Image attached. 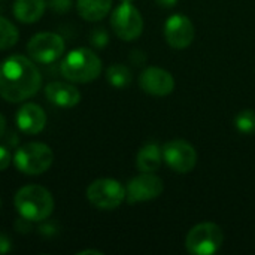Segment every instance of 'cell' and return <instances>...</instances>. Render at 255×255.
Masks as SVG:
<instances>
[{"label":"cell","mask_w":255,"mask_h":255,"mask_svg":"<svg viewBox=\"0 0 255 255\" xmlns=\"http://www.w3.org/2000/svg\"><path fill=\"white\" fill-rule=\"evenodd\" d=\"M12 161L21 173L37 176L52 166L54 152L46 143L28 142L16 148Z\"/></svg>","instance_id":"obj_4"},{"label":"cell","mask_w":255,"mask_h":255,"mask_svg":"<svg viewBox=\"0 0 255 255\" xmlns=\"http://www.w3.org/2000/svg\"><path fill=\"white\" fill-rule=\"evenodd\" d=\"M12 158H13V155L10 154V151L7 149V146L0 145V172L9 167Z\"/></svg>","instance_id":"obj_23"},{"label":"cell","mask_w":255,"mask_h":255,"mask_svg":"<svg viewBox=\"0 0 255 255\" xmlns=\"http://www.w3.org/2000/svg\"><path fill=\"white\" fill-rule=\"evenodd\" d=\"M87 254H93V255H103L102 251H97V250H84V251H79L78 255H87Z\"/></svg>","instance_id":"obj_30"},{"label":"cell","mask_w":255,"mask_h":255,"mask_svg":"<svg viewBox=\"0 0 255 255\" xmlns=\"http://www.w3.org/2000/svg\"><path fill=\"white\" fill-rule=\"evenodd\" d=\"M46 6V0H15L12 12L19 22L33 24L43 16Z\"/></svg>","instance_id":"obj_15"},{"label":"cell","mask_w":255,"mask_h":255,"mask_svg":"<svg viewBox=\"0 0 255 255\" xmlns=\"http://www.w3.org/2000/svg\"><path fill=\"white\" fill-rule=\"evenodd\" d=\"M164 190L163 181L154 173H142L128 181L126 187V200L128 203L149 202L161 196Z\"/></svg>","instance_id":"obj_10"},{"label":"cell","mask_w":255,"mask_h":255,"mask_svg":"<svg viewBox=\"0 0 255 255\" xmlns=\"http://www.w3.org/2000/svg\"><path fill=\"white\" fill-rule=\"evenodd\" d=\"M0 208H1V200H0Z\"/></svg>","instance_id":"obj_32"},{"label":"cell","mask_w":255,"mask_h":255,"mask_svg":"<svg viewBox=\"0 0 255 255\" xmlns=\"http://www.w3.org/2000/svg\"><path fill=\"white\" fill-rule=\"evenodd\" d=\"M106 79L115 88H126V87H128L131 84L133 73H131V70L126 64L115 63V64H111L108 67Z\"/></svg>","instance_id":"obj_18"},{"label":"cell","mask_w":255,"mask_h":255,"mask_svg":"<svg viewBox=\"0 0 255 255\" xmlns=\"http://www.w3.org/2000/svg\"><path fill=\"white\" fill-rule=\"evenodd\" d=\"M43 223V221H42ZM39 232H40V235H43V236H54L58 230H57V227H55V224H52V223H43L40 227H39Z\"/></svg>","instance_id":"obj_25"},{"label":"cell","mask_w":255,"mask_h":255,"mask_svg":"<svg viewBox=\"0 0 255 255\" xmlns=\"http://www.w3.org/2000/svg\"><path fill=\"white\" fill-rule=\"evenodd\" d=\"M121 1H126V3H133L134 0H121Z\"/></svg>","instance_id":"obj_31"},{"label":"cell","mask_w":255,"mask_h":255,"mask_svg":"<svg viewBox=\"0 0 255 255\" xmlns=\"http://www.w3.org/2000/svg\"><path fill=\"white\" fill-rule=\"evenodd\" d=\"M87 199L100 211H114L126 200V187L117 179L100 178L88 185Z\"/></svg>","instance_id":"obj_5"},{"label":"cell","mask_w":255,"mask_h":255,"mask_svg":"<svg viewBox=\"0 0 255 255\" xmlns=\"http://www.w3.org/2000/svg\"><path fill=\"white\" fill-rule=\"evenodd\" d=\"M4 131H6V118L0 114V137H3Z\"/></svg>","instance_id":"obj_29"},{"label":"cell","mask_w":255,"mask_h":255,"mask_svg":"<svg viewBox=\"0 0 255 255\" xmlns=\"http://www.w3.org/2000/svg\"><path fill=\"white\" fill-rule=\"evenodd\" d=\"M42 87V75L34 61L25 55H10L0 63V97L9 103H21L33 97Z\"/></svg>","instance_id":"obj_1"},{"label":"cell","mask_w":255,"mask_h":255,"mask_svg":"<svg viewBox=\"0 0 255 255\" xmlns=\"http://www.w3.org/2000/svg\"><path fill=\"white\" fill-rule=\"evenodd\" d=\"M223 241V230L217 224L200 223L188 232L185 238V247L190 254L212 255L221 248Z\"/></svg>","instance_id":"obj_6"},{"label":"cell","mask_w":255,"mask_h":255,"mask_svg":"<svg viewBox=\"0 0 255 255\" xmlns=\"http://www.w3.org/2000/svg\"><path fill=\"white\" fill-rule=\"evenodd\" d=\"M78 13L85 21H100L112 9V0H76Z\"/></svg>","instance_id":"obj_17"},{"label":"cell","mask_w":255,"mask_h":255,"mask_svg":"<svg viewBox=\"0 0 255 255\" xmlns=\"http://www.w3.org/2000/svg\"><path fill=\"white\" fill-rule=\"evenodd\" d=\"M19 39V31L15 27L13 22H10L7 18L0 16V49H9L12 48Z\"/></svg>","instance_id":"obj_19"},{"label":"cell","mask_w":255,"mask_h":255,"mask_svg":"<svg viewBox=\"0 0 255 255\" xmlns=\"http://www.w3.org/2000/svg\"><path fill=\"white\" fill-rule=\"evenodd\" d=\"M155 3H157L158 6H161V7H166V9H169V7H173V6H176L178 0H155Z\"/></svg>","instance_id":"obj_27"},{"label":"cell","mask_w":255,"mask_h":255,"mask_svg":"<svg viewBox=\"0 0 255 255\" xmlns=\"http://www.w3.org/2000/svg\"><path fill=\"white\" fill-rule=\"evenodd\" d=\"M15 229H16V232H19V233H28V232L31 230V221H28V220L19 217V218L16 220V223H15Z\"/></svg>","instance_id":"obj_24"},{"label":"cell","mask_w":255,"mask_h":255,"mask_svg":"<svg viewBox=\"0 0 255 255\" xmlns=\"http://www.w3.org/2000/svg\"><path fill=\"white\" fill-rule=\"evenodd\" d=\"M142 54V51H133L131 55H130V60L134 61L136 64H140L142 61H145V58H139V55Z\"/></svg>","instance_id":"obj_28"},{"label":"cell","mask_w":255,"mask_h":255,"mask_svg":"<svg viewBox=\"0 0 255 255\" xmlns=\"http://www.w3.org/2000/svg\"><path fill=\"white\" fill-rule=\"evenodd\" d=\"M163 160L176 173H188L197 164V152L194 146L182 139L170 140L163 146Z\"/></svg>","instance_id":"obj_9"},{"label":"cell","mask_w":255,"mask_h":255,"mask_svg":"<svg viewBox=\"0 0 255 255\" xmlns=\"http://www.w3.org/2000/svg\"><path fill=\"white\" fill-rule=\"evenodd\" d=\"M235 126L239 133L253 136L255 134V111L245 109L235 117Z\"/></svg>","instance_id":"obj_20"},{"label":"cell","mask_w":255,"mask_h":255,"mask_svg":"<svg viewBox=\"0 0 255 255\" xmlns=\"http://www.w3.org/2000/svg\"><path fill=\"white\" fill-rule=\"evenodd\" d=\"M66 49L64 39L58 33L42 31L34 34L27 43V52L30 58L40 64H49L57 61Z\"/></svg>","instance_id":"obj_7"},{"label":"cell","mask_w":255,"mask_h":255,"mask_svg":"<svg viewBox=\"0 0 255 255\" xmlns=\"http://www.w3.org/2000/svg\"><path fill=\"white\" fill-rule=\"evenodd\" d=\"M196 28L191 19L182 13L172 15L164 24V37L175 49H184L194 40Z\"/></svg>","instance_id":"obj_11"},{"label":"cell","mask_w":255,"mask_h":255,"mask_svg":"<svg viewBox=\"0 0 255 255\" xmlns=\"http://www.w3.org/2000/svg\"><path fill=\"white\" fill-rule=\"evenodd\" d=\"M10 248H12V245H10V239H9L6 235L0 233V254H6V253H9V251H10Z\"/></svg>","instance_id":"obj_26"},{"label":"cell","mask_w":255,"mask_h":255,"mask_svg":"<svg viewBox=\"0 0 255 255\" xmlns=\"http://www.w3.org/2000/svg\"><path fill=\"white\" fill-rule=\"evenodd\" d=\"M13 205L19 217L31 223H42L46 221L54 211V197L45 187L30 184L16 191Z\"/></svg>","instance_id":"obj_2"},{"label":"cell","mask_w":255,"mask_h":255,"mask_svg":"<svg viewBox=\"0 0 255 255\" xmlns=\"http://www.w3.org/2000/svg\"><path fill=\"white\" fill-rule=\"evenodd\" d=\"M60 72L64 79L75 84H87L102 73L100 57L88 48L72 49L61 61Z\"/></svg>","instance_id":"obj_3"},{"label":"cell","mask_w":255,"mask_h":255,"mask_svg":"<svg viewBox=\"0 0 255 255\" xmlns=\"http://www.w3.org/2000/svg\"><path fill=\"white\" fill-rule=\"evenodd\" d=\"M48 6L55 13H67L72 9V0H49Z\"/></svg>","instance_id":"obj_22"},{"label":"cell","mask_w":255,"mask_h":255,"mask_svg":"<svg viewBox=\"0 0 255 255\" xmlns=\"http://www.w3.org/2000/svg\"><path fill=\"white\" fill-rule=\"evenodd\" d=\"M139 87L143 93L155 97L169 96L175 90V79L170 72L161 67H146L139 76Z\"/></svg>","instance_id":"obj_12"},{"label":"cell","mask_w":255,"mask_h":255,"mask_svg":"<svg viewBox=\"0 0 255 255\" xmlns=\"http://www.w3.org/2000/svg\"><path fill=\"white\" fill-rule=\"evenodd\" d=\"M163 161V151L155 143L143 145L136 155V166L142 173H154L160 169Z\"/></svg>","instance_id":"obj_16"},{"label":"cell","mask_w":255,"mask_h":255,"mask_svg":"<svg viewBox=\"0 0 255 255\" xmlns=\"http://www.w3.org/2000/svg\"><path fill=\"white\" fill-rule=\"evenodd\" d=\"M111 25L114 33L126 42L137 39L143 31V18L140 12L131 4L121 1L111 16Z\"/></svg>","instance_id":"obj_8"},{"label":"cell","mask_w":255,"mask_h":255,"mask_svg":"<svg viewBox=\"0 0 255 255\" xmlns=\"http://www.w3.org/2000/svg\"><path fill=\"white\" fill-rule=\"evenodd\" d=\"M90 42L93 46L96 48H105L109 42V34L105 28H96L94 31H91L90 34Z\"/></svg>","instance_id":"obj_21"},{"label":"cell","mask_w":255,"mask_h":255,"mask_svg":"<svg viewBox=\"0 0 255 255\" xmlns=\"http://www.w3.org/2000/svg\"><path fill=\"white\" fill-rule=\"evenodd\" d=\"M45 96L49 103L58 108H73L81 102V91L75 85L63 81H52L46 84Z\"/></svg>","instance_id":"obj_14"},{"label":"cell","mask_w":255,"mask_h":255,"mask_svg":"<svg viewBox=\"0 0 255 255\" xmlns=\"http://www.w3.org/2000/svg\"><path fill=\"white\" fill-rule=\"evenodd\" d=\"M16 127L24 134H39L46 126V114L36 103H24L15 115Z\"/></svg>","instance_id":"obj_13"}]
</instances>
